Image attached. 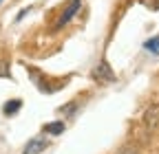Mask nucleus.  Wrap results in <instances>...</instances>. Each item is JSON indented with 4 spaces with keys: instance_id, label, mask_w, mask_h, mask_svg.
Wrapping results in <instances>:
<instances>
[{
    "instance_id": "1a4fd4ad",
    "label": "nucleus",
    "mask_w": 159,
    "mask_h": 154,
    "mask_svg": "<svg viewBox=\"0 0 159 154\" xmlns=\"http://www.w3.org/2000/svg\"><path fill=\"white\" fill-rule=\"evenodd\" d=\"M0 77H9V68H7V64H2V62H0Z\"/></svg>"
},
{
    "instance_id": "0eeeda50",
    "label": "nucleus",
    "mask_w": 159,
    "mask_h": 154,
    "mask_svg": "<svg viewBox=\"0 0 159 154\" xmlns=\"http://www.w3.org/2000/svg\"><path fill=\"white\" fill-rule=\"evenodd\" d=\"M144 49H146L148 53H152V55H159V35L146 40V42H144Z\"/></svg>"
},
{
    "instance_id": "9d476101",
    "label": "nucleus",
    "mask_w": 159,
    "mask_h": 154,
    "mask_svg": "<svg viewBox=\"0 0 159 154\" xmlns=\"http://www.w3.org/2000/svg\"><path fill=\"white\" fill-rule=\"evenodd\" d=\"M29 11H31V7H27V9H25V11H20V13H18V15H16V20H18V22H20V20H22V18H25V15H27V13H29Z\"/></svg>"
},
{
    "instance_id": "6e6552de",
    "label": "nucleus",
    "mask_w": 159,
    "mask_h": 154,
    "mask_svg": "<svg viewBox=\"0 0 159 154\" xmlns=\"http://www.w3.org/2000/svg\"><path fill=\"white\" fill-rule=\"evenodd\" d=\"M119 154H139V150L135 145H124L122 150H119Z\"/></svg>"
},
{
    "instance_id": "7ed1b4c3",
    "label": "nucleus",
    "mask_w": 159,
    "mask_h": 154,
    "mask_svg": "<svg viewBox=\"0 0 159 154\" xmlns=\"http://www.w3.org/2000/svg\"><path fill=\"white\" fill-rule=\"evenodd\" d=\"M144 126L150 132L157 130V126H159V106H148L144 110Z\"/></svg>"
},
{
    "instance_id": "423d86ee",
    "label": "nucleus",
    "mask_w": 159,
    "mask_h": 154,
    "mask_svg": "<svg viewBox=\"0 0 159 154\" xmlns=\"http://www.w3.org/2000/svg\"><path fill=\"white\" fill-rule=\"evenodd\" d=\"M20 108H22V99H9L2 106V112L7 114V117H13L16 112H20Z\"/></svg>"
},
{
    "instance_id": "9b49d317",
    "label": "nucleus",
    "mask_w": 159,
    "mask_h": 154,
    "mask_svg": "<svg viewBox=\"0 0 159 154\" xmlns=\"http://www.w3.org/2000/svg\"><path fill=\"white\" fill-rule=\"evenodd\" d=\"M0 2H5V0H0Z\"/></svg>"
},
{
    "instance_id": "f257e3e1",
    "label": "nucleus",
    "mask_w": 159,
    "mask_h": 154,
    "mask_svg": "<svg viewBox=\"0 0 159 154\" xmlns=\"http://www.w3.org/2000/svg\"><path fill=\"white\" fill-rule=\"evenodd\" d=\"M80 9H82V0H69V5L62 9V13L57 15V20L53 22V29L55 31H60V29H64L73 18L80 13Z\"/></svg>"
},
{
    "instance_id": "20e7f679",
    "label": "nucleus",
    "mask_w": 159,
    "mask_h": 154,
    "mask_svg": "<svg viewBox=\"0 0 159 154\" xmlns=\"http://www.w3.org/2000/svg\"><path fill=\"white\" fill-rule=\"evenodd\" d=\"M47 145H49V143H47V139H44V137H33V139L25 145L22 154H38V152H42Z\"/></svg>"
},
{
    "instance_id": "f03ea898",
    "label": "nucleus",
    "mask_w": 159,
    "mask_h": 154,
    "mask_svg": "<svg viewBox=\"0 0 159 154\" xmlns=\"http://www.w3.org/2000/svg\"><path fill=\"white\" fill-rule=\"evenodd\" d=\"M97 82H115V73H113V68L108 66V62L106 60H102L95 68H93V73H91Z\"/></svg>"
},
{
    "instance_id": "39448f33",
    "label": "nucleus",
    "mask_w": 159,
    "mask_h": 154,
    "mask_svg": "<svg viewBox=\"0 0 159 154\" xmlns=\"http://www.w3.org/2000/svg\"><path fill=\"white\" fill-rule=\"evenodd\" d=\"M42 130L47 134H51V137H60V134L64 132V121H51V123H44Z\"/></svg>"
}]
</instances>
